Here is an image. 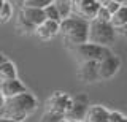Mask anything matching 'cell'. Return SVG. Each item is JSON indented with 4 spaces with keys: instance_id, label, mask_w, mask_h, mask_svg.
Masks as SVG:
<instances>
[{
    "instance_id": "cell-8",
    "label": "cell",
    "mask_w": 127,
    "mask_h": 122,
    "mask_svg": "<svg viewBox=\"0 0 127 122\" xmlns=\"http://www.w3.org/2000/svg\"><path fill=\"white\" fill-rule=\"evenodd\" d=\"M100 6H102V3L98 2V0H79L75 13H76V16L83 18V19L92 21V19H95V16H97Z\"/></svg>"
},
{
    "instance_id": "cell-27",
    "label": "cell",
    "mask_w": 127,
    "mask_h": 122,
    "mask_svg": "<svg viewBox=\"0 0 127 122\" xmlns=\"http://www.w3.org/2000/svg\"><path fill=\"white\" fill-rule=\"evenodd\" d=\"M0 122H21V121H16V119H10V117H0Z\"/></svg>"
},
{
    "instance_id": "cell-6",
    "label": "cell",
    "mask_w": 127,
    "mask_h": 122,
    "mask_svg": "<svg viewBox=\"0 0 127 122\" xmlns=\"http://www.w3.org/2000/svg\"><path fill=\"white\" fill-rule=\"evenodd\" d=\"M71 103H73V97H70L68 94L54 92L46 100V111H53V113L65 116L68 113V109L71 108Z\"/></svg>"
},
{
    "instance_id": "cell-9",
    "label": "cell",
    "mask_w": 127,
    "mask_h": 122,
    "mask_svg": "<svg viewBox=\"0 0 127 122\" xmlns=\"http://www.w3.org/2000/svg\"><path fill=\"white\" fill-rule=\"evenodd\" d=\"M78 78L83 82H94V81L100 79V74H98V62H95V60L81 62V65L78 68Z\"/></svg>"
},
{
    "instance_id": "cell-7",
    "label": "cell",
    "mask_w": 127,
    "mask_h": 122,
    "mask_svg": "<svg viewBox=\"0 0 127 122\" xmlns=\"http://www.w3.org/2000/svg\"><path fill=\"white\" fill-rule=\"evenodd\" d=\"M119 67H121V59L116 54H111V56L105 57L103 60L98 62V74H100V79H110V78H113L118 73Z\"/></svg>"
},
{
    "instance_id": "cell-14",
    "label": "cell",
    "mask_w": 127,
    "mask_h": 122,
    "mask_svg": "<svg viewBox=\"0 0 127 122\" xmlns=\"http://www.w3.org/2000/svg\"><path fill=\"white\" fill-rule=\"evenodd\" d=\"M16 67L13 62L6 60L5 64L0 65V81H10V79H16Z\"/></svg>"
},
{
    "instance_id": "cell-21",
    "label": "cell",
    "mask_w": 127,
    "mask_h": 122,
    "mask_svg": "<svg viewBox=\"0 0 127 122\" xmlns=\"http://www.w3.org/2000/svg\"><path fill=\"white\" fill-rule=\"evenodd\" d=\"M65 116H62V114H57V113H53V111H46L43 114L41 121L40 122H61Z\"/></svg>"
},
{
    "instance_id": "cell-19",
    "label": "cell",
    "mask_w": 127,
    "mask_h": 122,
    "mask_svg": "<svg viewBox=\"0 0 127 122\" xmlns=\"http://www.w3.org/2000/svg\"><path fill=\"white\" fill-rule=\"evenodd\" d=\"M11 16H13V5L6 0L3 8L0 10V22H8L11 19Z\"/></svg>"
},
{
    "instance_id": "cell-23",
    "label": "cell",
    "mask_w": 127,
    "mask_h": 122,
    "mask_svg": "<svg viewBox=\"0 0 127 122\" xmlns=\"http://www.w3.org/2000/svg\"><path fill=\"white\" fill-rule=\"evenodd\" d=\"M103 6H105V8L108 10L111 14H114V13H116V11L122 6V3H118V2H114V0H106V2L103 3Z\"/></svg>"
},
{
    "instance_id": "cell-5",
    "label": "cell",
    "mask_w": 127,
    "mask_h": 122,
    "mask_svg": "<svg viewBox=\"0 0 127 122\" xmlns=\"http://www.w3.org/2000/svg\"><path fill=\"white\" fill-rule=\"evenodd\" d=\"M89 100L84 94H79V95L73 97V103H71V108L68 109V113L65 114V117L71 122H84L87 111H89Z\"/></svg>"
},
{
    "instance_id": "cell-4",
    "label": "cell",
    "mask_w": 127,
    "mask_h": 122,
    "mask_svg": "<svg viewBox=\"0 0 127 122\" xmlns=\"http://www.w3.org/2000/svg\"><path fill=\"white\" fill-rule=\"evenodd\" d=\"M75 54L81 59V62L86 60H95V62H100L105 57L111 56V49L106 48V46H100V45H95V43H84V45H79L76 48H73Z\"/></svg>"
},
{
    "instance_id": "cell-31",
    "label": "cell",
    "mask_w": 127,
    "mask_h": 122,
    "mask_svg": "<svg viewBox=\"0 0 127 122\" xmlns=\"http://www.w3.org/2000/svg\"><path fill=\"white\" fill-rule=\"evenodd\" d=\"M114 2H118V3H124L126 0H114Z\"/></svg>"
},
{
    "instance_id": "cell-26",
    "label": "cell",
    "mask_w": 127,
    "mask_h": 122,
    "mask_svg": "<svg viewBox=\"0 0 127 122\" xmlns=\"http://www.w3.org/2000/svg\"><path fill=\"white\" fill-rule=\"evenodd\" d=\"M116 32L119 35H122V37H126L127 38V24L126 25H122V27H119V29H116Z\"/></svg>"
},
{
    "instance_id": "cell-17",
    "label": "cell",
    "mask_w": 127,
    "mask_h": 122,
    "mask_svg": "<svg viewBox=\"0 0 127 122\" xmlns=\"http://www.w3.org/2000/svg\"><path fill=\"white\" fill-rule=\"evenodd\" d=\"M54 5H56V8L59 10L62 19L70 18L71 13H73V6H71V2H70V0H54Z\"/></svg>"
},
{
    "instance_id": "cell-30",
    "label": "cell",
    "mask_w": 127,
    "mask_h": 122,
    "mask_svg": "<svg viewBox=\"0 0 127 122\" xmlns=\"http://www.w3.org/2000/svg\"><path fill=\"white\" fill-rule=\"evenodd\" d=\"M61 122H71V121H68V119H67V117H64V119H62Z\"/></svg>"
},
{
    "instance_id": "cell-29",
    "label": "cell",
    "mask_w": 127,
    "mask_h": 122,
    "mask_svg": "<svg viewBox=\"0 0 127 122\" xmlns=\"http://www.w3.org/2000/svg\"><path fill=\"white\" fill-rule=\"evenodd\" d=\"M5 2H6V0H0V10L3 8V5H5Z\"/></svg>"
},
{
    "instance_id": "cell-32",
    "label": "cell",
    "mask_w": 127,
    "mask_h": 122,
    "mask_svg": "<svg viewBox=\"0 0 127 122\" xmlns=\"http://www.w3.org/2000/svg\"><path fill=\"white\" fill-rule=\"evenodd\" d=\"M0 89H2V81H0Z\"/></svg>"
},
{
    "instance_id": "cell-22",
    "label": "cell",
    "mask_w": 127,
    "mask_h": 122,
    "mask_svg": "<svg viewBox=\"0 0 127 122\" xmlns=\"http://www.w3.org/2000/svg\"><path fill=\"white\" fill-rule=\"evenodd\" d=\"M111 18H113V14H111L103 5L100 6V10H98L97 16H95V19H97V21H102V22H111Z\"/></svg>"
},
{
    "instance_id": "cell-25",
    "label": "cell",
    "mask_w": 127,
    "mask_h": 122,
    "mask_svg": "<svg viewBox=\"0 0 127 122\" xmlns=\"http://www.w3.org/2000/svg\"><path fill=\"white\" fill-rule=\"evenodd\" d=\"M8 2L13 6H21V8H24V5H26V0H8Z\"/></svg>"
},
{
    "instance_id": "cell-12",
    "label": "cell",
    "mask_w": 127,
    "mask_h": 122,
    "mask_svg": "<svg viewBox=\"0 0 127 122\" xmlns=\"http://www.w3.org/2000/svg\"><path fill=\"white\" fill-rule=\"evenodd\" d=\"M84 122H110V111L100 105L91 106Z\"/></svg>"
},
{
    "instance_id": "cell-11",
    "label": "cell",
    "mask_w": 127,
    "mask_h": 122,
    "mask_svg": "<svg viewBox=\"0 0 127 122\" xmlns=\"http://www.w3.org/2000/svg\"><path fill=\"white\" fill-rule=\"evenodd\" d=\"M0 92L3 94L5 98H13L16 95H19V94L27 92V89H26V86L16 78V79H10V81H2V89H0Z\"/></svg>"
},
{
    "instance_id": "cell-28",
    "label": "cell",
    "mask_w": 127,
    "mask_h": 122,
    "mask_svg": "<svg viewBox=\"0 0 127 122\" xmlns=\"http://www.w3.org/2000/svg\"><path fill=\"white\" fill-rule=\"evenodd\" d=\"M5 62H6V57L3 56L2 52H0V65H2V64H5Z\"/></svg>"
},
{
    "instance_id": "cell-10",
    "label": "cell",
    "mask_w": 127,
    "mask_h": 122,
    "mask_svg": "<svg viewBox=\"0 0 127 122\" xmlns=\"http://www.w3.org/2000/svg\"><path fill=\"white\" fill-rule=\"evenodd\" d=\"M59 32H61V22L49 21V19H46L41 25H38L35 29V35H37L40 40H51Z\"/></svg>"
},
{
    "instance_id": "cell-20",
    "label": "cell",
    "mask_w": 127,
    "mask_h": 122,
    "mask_svg": "<svg viewBox=\"0 0 127 122\" xmlns=\"http://www.w3.org/2000/svg\"><path fill=\"white\" fill-rule=\"evenodd\" d=\"M54 0H26V5L24 6H30V8H41L45 10L46 6L53 5Z\"/></svg>"
},
{
    "instance_id": "cell-3",
    "label": "cell",
    "mask_w": 127,
    "mask_h": 122,
    "mask_svg": "<svg viewBox=\"0 0 127 122\" xmlns=\"http://www.w3.org/2000/svg\"><path fill=\"white\" fill-rule=\"evenodd\" d=\"M116 27L111 22H102L97 19L89 22V43L110 48L116 40Z\"/></svg>"
},
{
    "instance_id": "cell-2",
    "label": "cell",
    "mask_w": 127,
    "mask_h": 122,
    "mask_svg": "<svg viewBox=\"0 0 127 122\" xmlns=\"http://www.w3.org/2000/svg\"><path fill=\"white\" fill-rule=\"evenodd\" d=\"M37 106L38 101L35 95L27 90V92L19 94L13 98H6L5 108H3V117H10V119L24 122L30 114L35 113Z\"/></svg>"
},
{
    "instance_id": "cell-13",
    "label": "cell",
    "mask_w": 127,
    "mask_h": 122,
    "mask_svg": "<svg viewBox=\"0 0 127 122\" xmlns=\"http://www.w3.org/2000/svg\"><path fill=\"white\" fill-rule=\"evenodd\" d=\"M22 14L26 16L29 21L33 24L35 27L41 25L43 22L46 21V14H45V10L41 8H30V6H24V8H21Z\"/></svg>"
},
{
    "instance_id": "cell-15",
    "label": "cell",
    "mask_w": 127,
    "mask_h": 122,
    "mask_svg": "<svg viewBox=\"0 0 127 122\" xmlns=\"http://www.w3.org/2000/svg\"><path fill=\"white\" fill-rule=\"evenodd\" d=\"M16 27H18V30H21V33H35V29H37V27L22 14V11L18 13V18H16Z\"/></svg>"
},
{
    "instance_id": "cell-1",
    "label": "cell",
    "mask_w": 127,
    "mask_h": 122,
    "mask_svg": "<svg viewBox=\"0 0 127 122\" xmlns=\"http://www.w3.org/2000/svg\"><path fill=\"white\" fill-rule=\"evenodd\" d=\"M89 22L91 21L83 19L79 16H70L67 19H62L61 33L64 37L65 45L73 49L89 41Z\"/></svg>"
},
{
    "instance_id": "cell-24",
    "label": "cell",
    "mask_w": 127,
    "mask_h": 122,
    "mask_svg": "<svg viewBox=\"0 0 127 122\" xmlns=\"http://www.w3.org/2000/svg\"><path fill=\"white\" fill-rule=\"evenodd\" d=\"M110 122H127V117L119 111H110Z\"/></svg>"
},
{
    "instance_id": "cell-18",
    "label": "cell",
    "mask_w": 127,
    "mask_h": 122,
    "mask_svg": "<svg viewBox=\"0 0 127 122\" xmlns=\"http://www.w3.org/2000/svg\"><path fill=\"white\" fill-rule=\"evenodd\" d=\"M45 14H46V19H49V21H57V22H62V16H61V13H59V10L56 8V5H54V3L45 8Z\"/></svg>"
},
{
    "instance_id": "cell-16",
    "label": "cell",
    "mask_w": 127,
    "mask_h": 122,
    "mask_svg": "<svg viewBox=\"0 0 127 122\" xmlns=\"http://www.w3.org/2000/svg\"><path fill=\"white\" fill-rule=\"evenodd\" d=\"M111 24L116 27V29H119V27H122V25L127 24V6L126 5H122L121 8L113 14V18H111Z\"/></svg>"
}]
</instances>
